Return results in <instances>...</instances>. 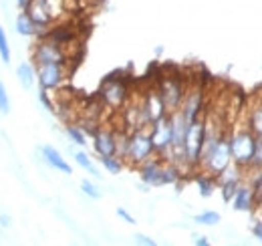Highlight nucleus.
<instances>
[{
	"mask_svg": "<svg viewBox=\"0 0 262 246\" xmlns=\"http://www.w3.org/2000/svg\"><path fill=\"white\" fill-rule=\"evenodd\" d=\"M256 141H258V137H256L254 131L248 127V123L230 131L232 159H234V163H238L244 172H246V170L250 168V163H252L254 150H256Z\"/></svg>",
	"mask_w": 262,
	"mask_h": 246,
	"instance_id": "1",
	"label": "nucleus"
},
{
	"mask_svg": "<svg viewBox=\"0 0 262 246\" xmlns=\"http://www.w3.org/2000/svg\"><path fill=\"white\" fill-rule=\"evenodd\" d=\"M232 161L234 159H232V148H230V133L226 131L222 135V139L214 146V150L200 159V170L210 174V176H214V178H218Z\"/></svg>",
	"mask_w": 262,
	"mask_h": 246,
	"instance_id": "2",
	"label": "nucleus"
},
{
	"mask_svg": "<svg viewBox=\"0 0 262 246\" xmlns=\"http://www.w3.org/2000/svg\"><path fill=\"white\" fill-rule=\"evenodd\" d=\"M149 127H151V125H149ZM149 127H145V129H135V131L129 133V150H127L125 161L131 163L133 168H139L143 161H147L149 157L158 155L156 154V148H154V141H151Z\"/></svg>",
	"mask_w": 262,
	"mask_h": 246,
	"instance_id": "3",
	"label": "nucleus"
},
{
	"mask_svg": "<svg viewBox=\"0 0 262 246\" xmlns=\"http://www.w3.org/2000/svg\"><path fill=\"white\" fill-rule=\"evenodd\" d=\"M158 89H160L162 97H164L167 113L178 111V109L182 107V103H184L186 93H188L186 83H184L182 77H178V75H165V77H162L160 83H158Z\"/></svg>",
	"mask_w": 262,
	"mask_h": 246,
	"instance_id": "4",
	"label": "nucleus"
},
{
	"mask_svg": "<svg viewBox=\"0 0 262 246\" xmlns=\"http://www.w3.org/2000/svg\"><path fill=\"white\" fill-rule=\"evenodd\" d=\"M206 139V119H196L190 123L188 133H186V144H184V152H186V161L190 163L192 170L200 168V155H202V146Z\"/></svg>",
	"mask_w": 262,
	"mask_h": 246,
	"instance_id": "5",
	"label": "nucleus"
},
{
	"mask_svg": "<svg viewBox=\"0 0 262 246\" xmlns=\"http://www.w3.org/2000/svg\"><path fill=\"white\" fill-rule=\"evenodd\" d=\"M69 69L67 63H45V65H36V79L40 89L47 91H57L63 87L67 81Z\"/></svg>",
	"mask_w": 262,
	"mask_h": 246,
	"instance_id": "6",
	"label": "nucleus"
},
{
	"mask_svg": "<svg viewBox=\"0 0 262 246\" xmlns=\"http://www.w3.org/2000/svg\"><path fill=\"white\" fill-rule=\"evenodd\" d=\"M33 61L34 65H45V63H67L69 61V53L63 45L55 43L49 36L38 38V43L33 49Z\"/></svg>",
	"mask_w": 262,
	"mask_h": 246,
	"instance_id": "7",
	"label": "nucleus"
},
{
	"mask_svg": "<svg viewBox=\"0 0 262 246\" xmlns=\"http://www.w3.org/2000/svg\"><path fill=\"white\" fill-rule=\"evenodd\" d=\"M99 97L103 101L105 107L117 111L121 107H125L127 99H129V87L125 85V81L121 79H107L99 91Z\"/></svg>",
	"mask_w": 262,
	"mask_h": 246,
	"instance_id": "8",
	"label": "nucleus"
},
{
	"mask_svg": "<svg viewBox=\"0 0 262 246\" xmlns=\"http://www.w3.org/2000/svg\"><path fill=\"white\" fill-rule=\"evenodd\" d=\"M149 133H151V141H154L156 154L160 155L162 159H165L167 154L171 152V141H173V129H171V119H169V115L162 117L160 121L151 123Z\"/></svg>",
	"mask_w": 262,
	"mask_h": 246,
	"instance_id": "9",
	"label": "nucleus"
},
{
	"mask_svg": "<svg viewBox=\"0 0 262 246\" xmlns=\"http://www.w3.org/2000/svg\"><path fill=\"white\" fill-rule=\"evenodd\" d=\"M141 101H143V109H145V115H147L149 125L160 121L165 115H169V113H167V107H165V103H164V97H162V93H160L158 87L147 89Z\"/></svg>",
	"mask_w": 262,
	"mask_h": 246,
	"instance_id": "10",
	"label": "nucleus"
},
{
	"mask_svg": "<svg viewBox=\"0 0 262 246\" xmlns=\"http://www.w3.org/2000/svg\"><path fill=\"white\" fill-rule=\"evenodd\" d=\"M180 111L184 113V117L190 123L202 117V111H204V89L200 85L188 87V93L184 97V103H182Z\"/></svg>",
	"mask_w": 262,
	"mask_h": 246,
	"instance_id": "11",
	"label": "nucleus"
},
{
	"mask_svg": "<svg viewBox=\"0 0 262 246\" xmlns=\"http://www.w3.org/2000/svg\"><path fill=\"white\" fill-rule=\"evenodd\" d=\"M162 168H164V159L160 155H154L149 157L147 161H143L139 166V176H141V182L149 188H158V186H164L162 180Z\"/></svg>",
	"mask_w": 262,
	"mask_h": 246,
	"instance_id": "12",
	"label": "nucleus"
},
{
	"mask_svg": "<svg viewBox=\"0 0 262 246\" xmlns=\"http://www.w3.org/2000/svg\"><path fill=\"white\" fill-rule=\"evenodd\" d=\"M93 148L99 154V157L117 155V131H111L107 127L95 129V133H93Z\"/></svg>",
	"mask_w": 262,
	"mask_h": 246,
	"instance_id": "13",
	"label": "nucleus"
},
{
	"mask_svg": "<svg viewBox=\"0 0 262 246\" xmlns=\"http://www.w3.org/2000/svg\"><path fill=\"white\" fill-rule=\"evenodd\" d=\"M230 204H232V208L238 210V212H250V210H254V206H256V192H254V186L250 184L248 180L242 182V184L238 186V190H236V194H234V198H232Z\"/></svg>",
	"mask_w": 262,
	"mask_h": 246,
	"instance_id": "14",
	"label": "nucleus"
},
{
	"mask_svg": "<svg viewBox=\"0 0 262 246\" xmlns=\"http://www.w3.org/2000/svg\"><path fill=\"white\" fill-rule=\"evenodd\" d=\"M27 12H29V16L34 20V25L40 29V31H45V29H49L51 25H53V14H51V10H49V4H47V0H31V4H29V8H27Z\"/></svg>",
	"mask_w": 262,
	"mask_h": 246,
	"instance_id": "15",
	"label": "nucleus"
},
{
	"mask_svg": "<svg viewBox=\"0 0 262 246\" xmlns=\"http://www.w3.org/2000/svg\"><path fill=\"white\" fill-rule=\"evenodd\" d=\"M40 155H42V159H45L51 168H55V170H59V172H63V174H73V170H71V166L65 161V157L61 155L59 150H55L53 146H42V148H40Z\"/></svg>",
	"mask_w": 262,
	"mask_h": 246,
	"instance_id": "16",
	"label": "nucleus"
},
{
	"mask_svg": "<svg viewBox=\"0 0 262 246\" xmlns=\"http://www.w3.org/2000/svg\"><path fill=\"white\" fill-rule=\"evenodd\" d=\"M14 27H16V32H18L20 36H34V34H40V29L34 25V20L29 16L27 10L16 16V25H14Z\"/></svg>",
	"mask_w": 262,
	"mask_h": 246,
	"instance_id": "17",
	"label": "nucleus"
},
{
	"mask_svg": "<svg viewBox=\"0 0 262 246\" xmlns=\"http://www.w3.org/2000/svg\"><path fill=\"white\" fill-rule=\"evenodd\" d=\"M196 186L202 198H210L214 194L216 186H218V178H214V176H210L206 172H200L196 176Z\"/></svg>",
	"mask_w": 262,
	"mask_h": 246,
	"instance_id": "18",
	"label": "nucleus"
},
{
	"mask_svg": "<svg viewBox=\"0 0 262 246\" xmlns=\"http://www.w3.org/2000/svg\"><path fill=\"white\" fill-rule=\"evenodd\" d=\"M16 77H18V83L23 85V89H31L36 81V69L31 63H20L16 67Z\"/></svg>",
	"mask_w": 262,
	"mask_h": 246,
	"instance_id": "19",
	"label": "nucleus"
},
{
	"mask_svg": "<svg viewBox=\"0 0 262 246\" xmlns=\"http://www.w3.org/2000/svg\"><path fill=\"white\" fill-rule=\"evenodd\" d=\"M248 127L254 131L256 137H262V99H258V101L252 105V109H250Z\"/></svg>",
	"mask_w": 262,
	"mask_h": 246,
	"instance_id": "20",
	"label": "nucleus"
},
{
	"mask_svg": "<svg viewBox=\"0 0 262 246\" xmlns=\"http://www.w3.org/2000/svg\"><path fill=\"white\" fill-rule=\"evenodd\" d=\"M65 131H67V135L71 137L73 144H77V146H87V133H85V129H83L81 125L69 123L65 127Z\"/></svg>",
	"mask_w": 262,
	"mask_h": 246,
	"instance_id": "21",
	"label": "nucleus"
},
{
	"mask_svg": "<svg viewBox=\"0 0 262 246\" xmlns=\"http://www.w3.org/2000/svg\"><path fill=\"white\" fill-rule=\"evenodd\" d=\"M75 161H77V163H79V166H81L83 170H87V172H89V174H91L93 178H97V180L101 178L99 170L95 168V166H93L91 157H89V155L85 154V152H75Z\"/></svg>",
	"mask_w": 262,
	"mask_h": 246,
	"instance_id": "22",
	"label": "nucleus"
},
{
	"mask_svg": "<svg viewBox=\"0 0 262 246\" xmlns=\"http://www.w3.org/2000/svg\"><path fill=\"white\" fill-rule=\"evenodd\" d=\"M103 168L109 172V174H119L123 170V159L117 157V155H107V157H99Z\"/></svg>",
	"mask_w": 262,
	"mask_h": 246,
	"instance_id": "23",
	"label": "nucleus"
},
{
	"mask_svg": "<svg viewBox=\"0 0 262 246\" xmlns=\"http://www.w3.org/2000/svg\"><path fill=\"white\" fill-rule=\"evenodd\" d=\"M196 224H204V226H214L220 222V214L218 212H202V214L194 216Z\"/></svg>",
	"mask_w": 262,
	"mask_h": 246,
	"instance_id": "24",
	"label": "nucleus"
},
{
	"mask_svg": "<svg viewBox=\"0 0 262 246\" xmlns=\"http://www.w3.org/2000/svg\"><path fill=\"white\" fill-rule=\"evenodd\" d=\"M0 59L6 65L10 63V45H8V36H6L2 27H0Z\"/></svg>",
	"mask_w": 262,
	"mask_h": 246,
	"instance_id": "25",
	"label": "nucleus"
},
{
	"mask_svg": "<svg viewBox=\"0 0 262 246\" xmlns=\"http://www.w3.org/2000/svg\"><path fill=\"white\" fill-rule=\"evenodd\" d=\"M81 192H83L87 198H91V200H99V198H101V190H99L95 184H91L89 180H83V182H81Z\"/></svg>",
	"mask_w": 262,
	"mask_h": 246,
	"instance_id": "26",
	"label": "nucleus"
},
{
	"mask_svg": "<svg viewBox=\"0 0 262 246\" xmlns=\"http://www.w3.org/2000/svg\"><path fill=\"white\" fill-rule=\"evenodd\" d=\"M8 113H10V99L4 83H0V115H8Z\"/></svg>",
	"mask_w": 262,
	"mask_h": 246,
	"instance_id": "27",
	"label": "nucleus"
},
{
	"mask_svg": "<svg viewBox=\"0 0 262 246\" xmlns=\"http://www.w3.org/2000/svg\"><path fill=\"white\" fill-rule=\"evenodd\" d=\"M248 170H262V137H258L256 141V150H254V157H252V163ZM246 170V172H248Z\"/></svg>",
	"mask_w": 262,
	"mask_h": 246,
	"instance_id": "28",
	"label": "nucleus"
},
{
	"mask_svg": "<svg viewBox=\"0 0 262 246\" xmlns=\"http://www.w3.org/2000/svg\"><path fill=\"white\" fill-rule=\"evenodd\" d=\"M38 99H40V103H42V105H45V107H47L51 113H53V111H57V109H55V103L49 99V91H47V89H40V93H38Z\"/></svg>",
	"mask_w": 262,
	"mask_h": 246,
	"instance_id": "29",
	"label": "nucleus"
},
{
	"mask_svg": "<svg viewBox=\"0 0 262 246\" xmlns=\"http://www.w3.org/2000/svg\"><path fill=\"white\" fill-rule=\"evenodd\" d=\"M133 238H135V242H137V244H143V246H156L158 244L154 238H149V236H145V234H135Z\"/></svg>",
	"mask_w": 262,
	"mask_h": 246,
	"instance_id": "30",
	"label": "nucleus"
},
{
	"mask_svg": "<svg viewBox=\"0 0 262 246\" xmlns=\"http://www.w3.org/2000/svg\"><path fill=\"white\" fill-rule=\"evenodd\" d=\"M250 230H252L254 238H256L258 242H262V220H254L252 226H250Z\"/></svg>",
	"mask_w": 262,
	"mask_h": 246,
	"instance_id": "31",
	"label": "nucleus"
},
{
	"mask_svg": "<svg viewBox=\"0 0 262 246\" xmlns=\"http://www.w3.org/2000/svg\"><path fill=\"white\" fill-rule=\"evenodd\" d=\"M117 216H119V218H123L127 224H135V218H133L127 210H123V208H117Z\"/></svg>",
	"mask_w": 262,
	"mask_h": 246,
	"instance_id": "32",
	"label": "nucleus"
},
{
	"mask_svg": "<svg viewBox=\"0 0 262 246\" xmlns=\"http://www.w3.org/2000/svg\"><path fill=\"white\" fill-rule=\"evenodd\" d=\"M194 244L196 246H208L210 242H208V238H206V236H194Z\"/></svg>",
	"mask_w": 262,
	"mask_h": 246,
	"instance_id": "33",
	"label": "nucleus"
},
{
	"mask_svg": "<svg viewBox=\"0 0 262 246\" xmlns=\"http://www.w3.org/2000/svg\"><path fill=\"white\" fill-rule=\"evenodd\" d=\"M10 224H12V220H10V216L0 214V226H4V228H8Z\"/></svg>",
	"mask_w": 262,
	"mask_h": 246,
	"instance_id": "34",
	"label": "nucleus"
},
{
	"mask_svg": "<svg viewBox=\"0 0 262 246\" xmlns=\"http://www.w3.org/2000/svg\"><path fill=\"white\" fill-rule=\"evenodd\" d=\"M16 4H18L23 10H27V8H29V4H31V0H16Z\"/></svg>",
	"mask_w": 262,
	"mask_h": 246,
	"instance_id": "35",
	"label": "nucleus"
}]
</instances>
